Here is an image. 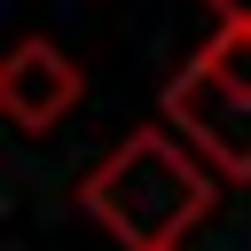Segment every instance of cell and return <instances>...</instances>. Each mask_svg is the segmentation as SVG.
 I'll return each mask as SVG.
<instances>
[{"label": "cell", "instance_id": "cell-4", "mask_svg": "<svg viewBox=\"0 0 251 251\" xmlns=\"http://www.w3.org/2000/svg\"><path fill=\"white\" fill-rule=\"evenodd\" d=\"M196 71H212L220 86H235V94H251V24H220L196 55H188Z\"/></svg>", "mask_w": 251, "mask_h": 251}, {"label": "cell", "instance_id": "cell-1", "mask_svg": "<svg viewBox=\"0 0 251 251\" xmlns=\"http://www.w3.org/2000/svg\"><path fill=\"white\" fill-rule=\"evenodd\" d=\"M212 204H220V173L204 157H188L173 141V126H133L78 180V212L102 235H118L126 251H173Z\"/></svg>", "mask_w": 251, "mask_h": 251}, {"label": "cell", "instance_id": "cell-2", "mask_svg": "<svg viewBox=\"0 0 251 251\" xmlns=\"http://www.w3.org/2000/svg\"><path fill=\"white\" fill-rule=\"evenodd\" d=\"M165 126L188 133V149L220 173V180H251V94L220 86L212 71L180 63L165 78Z\"/></svg>", "mask_w": 251, "mask_h": 251}, {"label": "cell", "instance_id": "cell-3", "mask_svg": "<svg viewBox=\"0 0 251 251\" xmlns=\"http://www.w3.org/2000/svg\"><path fill=\"white\" fill-rule=\"evenodd\" d=\"M78 102H86V71H78L71 47H55L39 31L8 47V63H0V118L16 133H55Z\"/></svg>", "mask_w": 251, "mask_h": 251}, {"label": "cell", "instance_id": "cell-5", "mask_svg": "<svg viewBox=\"0 0 251 251\" xmlns=\"http://www.w3.org/2000/svg\"><path fill=\"white\" fill-rule=\"evenodd\" d=\"M212 8V24H251V0H204Z\"/></svg>", "mask_w": 251, "mask_h": 251}]
</instances>
